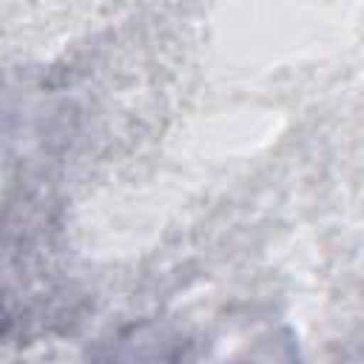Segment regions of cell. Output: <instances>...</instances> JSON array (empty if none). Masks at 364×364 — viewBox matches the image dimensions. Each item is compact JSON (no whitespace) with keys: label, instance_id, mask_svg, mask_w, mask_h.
I'll return each instance as SVG.
<instances>
[{"label":"cell","instance_id":"obj_1","mask_svg":"<svg viewBox=\"0 0 364 364\" xmlns=\"http://www.w3.org/2000/svg\"><path fill=\"white\" fill-rule=\"evenodd\" d=\"M193 333L165 318H139L111 333L88 364H191Z\"/></svg>","mask_w":364,"mask_h":364}]
</instances>
